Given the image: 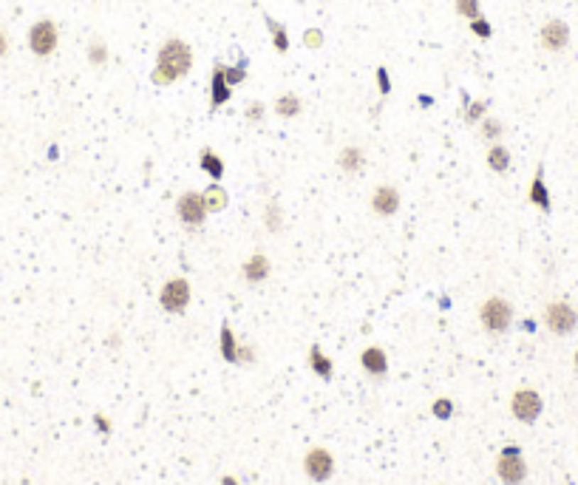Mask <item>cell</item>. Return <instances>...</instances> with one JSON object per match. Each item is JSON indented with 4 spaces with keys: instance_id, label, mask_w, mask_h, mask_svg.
I'll use <instances>...</instances> for the list:
<instances>
[{
    "instance_id": "cell-18",
    "label": "cell",
    "mask_w": 578,
    "mask_h": 485,
    "mask_svg": "<svg viewBox=\"0 0 578 485\" xmlns=\"http://www.w3.org/2000/svg\"><path fill=\"white\" fill-rule=\"evenodd\" d=\"M199 165H202V171H205L207 176H213L216 182L224 176V159H222L213 148H205V151L199 154Z\"/></svg>"
},
{
    "instance_id": "cell-16",
    "label": "cell",
    "mask_w": 578,
    "mask_h": 485,
    "mask_svg": "<svg viewBox=\"0 0 578 485\" xmlns=\"http://www.w3.org/2000/svg\"><path fill=\"white\" fill-rule=\"evenodd\" d=\"M363 165H366V154H363V148H357V145H346V148L337 154V168H340L343 174H349V176L360 174Z\"/></svg>"
},
{
    "instance_id": "cell-37",
    "label": "cell",
    "mask_w": 578,
    "mask_h": 485,
    "mask_svg": "<svg viewBox=\"0 0 578 485\" xmlns=\"http://www.w3.org/2000/svg\"><path fill=\"white\" fill-rule=\"evenodd\" d=\"M222 485H239V483H236L233 477H224V480H222Z\"/></svg>"
},
{
    "instance_id": "cell-19",
    "label": "cell",
    "mask_w": 578,
    "mask_h": 485,
    "mask_svg": "<svg viewBox=\"0 0 578 485\" xmlns=\"http://www.w3.org/2000/svg\"><path fill=\"white\" fill-rule=\"evenodd\" d=\"M485 159H488V168L496 171V174H505V171L511 168V151H508L505 145H499V142H491Z\"/></svg>"
},
{
    "instance_id": "cell-17",
    "label": "cell",
    "mask_w": 578,
    "mask_h": 485,
    "mask_svg": "<svg viewBox=\"0 0 578 485\" xmlns=\"http://www.w3.org/2000/svg\"><path fill=\"white\" fill-rule=\"evenodd\" d=\"M309 366H312V372L317 375V378H323V380H329L332 378V372H334V363H332V358L320 349V346H312L309 349Z\"/></svg>"
},
{
    "instance_id": "cell-24",
    "label": "cell",
    "mask_w": 578,
    "mask_h": 485,
    "mask_svg": "<svg viewBox=\"0 0 578 485\" xmlns=\"http://www.w3.org/2000/svg\"><path fill=\"white\" fill-rule=\"evenodd\" d=\"M502 134H505V125H502L499 119L485 117V119L479 122V137H482V139H488V142H499Z\"/></svg>"
},
{
    "instance_id": "cell-10",
    "label": "cell",
    "mask_w": 578,
    "mask_h": 485,
    "mask_svg": "<svg viewBox=\"0 0 578 485\" xmlns=\"http://www.w3.org/2000/svg\"><path fill=\"white\" fill-rule=\"evenodd\" d=\"M539 43H542L547 51H565L567 43H570V26H567L565 20H559V17L547 20V23L542 26V31H539Z\"/></svg>"
},
{
    "instance_id": "cell-38",
    "label": "cell",
    "mask_w": 578,
    "mask_h": 485,
    "mask_svg": "<svg viewBox=\"0 0 578 485\" xmlns=\"http://www.w3.org/2000/svg\"><path fill=\"white\" fill-rule=\"evenodd\" d=\"M573 361H576V369H578V352H576V358H573Z\"/></svg>"
},
{
    "instance_id": "cell-29",
    "label": "cell",
    "mask_w": 578,
    "mask_h": 485,
    "mask_svg": "<svg viewBox=\"0 0 578 485\" xmlns=\"http://www.w3.org/2000/svg\"><path fill=\"white\" fill-rule=\"evenodd\" d=\"M457 14L465 20H474L482 14V6H479V0H457Z\"/></svg>"
},
{
    "instance_id": "cell-4",
    "label": "cell",
    "mask_w": 578,
    "mask_h": 485,
    "mask_svg": "<svg viewBox=\"0 0 578 485\" xmlns=\"http://www.w3.org/2000/svg\"><path fill=\"white\" fill-rule=\"evenodd\" d=\"M496 477L505 485H522L528 480V463L519 446H505L496 457Z\"/></svg>"
},
{
    "instance_id": "cell-26",
    "label": "cell",
    "mask_w": 578,
    "mask_h": 485,
    "mask_svg": "<svg viewBox=\"0 0 578 485\" xmlns=\"http://www.w3.org/2000/svg\"><path fill=\"white\" fill-rule=\"evenodd\" d=\"M224 77H227L230 88L239 85V82H244V80H247V57H241L236 65H224Z\"/></svg>"
},
{
    "instance_id": "cell-22",
    "label": "cell",
    "mask_w": 578,
    "mask_h": 485,
    "mask_svg": "<svg viewBox=\"0 0 578 485\" xmlns=\"http://www.w3.org/2000/svg\"><path fill=\"white\" fill-rule=\"evenodd\" d=\"M300 108H303V102H300V97L298 94H281L278 100H276V114L281 117V119H292V117H298L300 114Z\"/></svg>"
},
{
    "instance_id": "cell-5",
    "label": "cell",
    "mask_w": 578,
    "mask_h": 485,
    "mask_svg": "<svg viewBox=\"0 0 578 485\" xmlns=\"http://www.w3.org/2000/svg\"><path fill=\"white\" fill-rule=\"evenodd\" d=\"M190 298H193V289H190V281L176 275L170 281H165V287L159 289V307L170 315H182L187 307H190Z\"/></svg>"
},
{
    "instance_id": "cell-33",
    "label": "cell",
    "mask_w": 578,
    "mask_h": 485,
    "mask_svg": "<svg viewBox=\"0 0 578 485\" xmlns=\"http://www.w3.org/2000/svg\"><path fill=\"white\" fill-rule=\"evenodd\" d=\"M264 114H267V108H264V102H250L247 105V111H244V119H250V122H261L264 119Z\"/></svg>"
},
{
    "instance_id": "cell-13",
    "label": "cell",
    "mask_w": 578,
    "mask_h": 485,
    "mask_svg": "<svg viewBox=\"0 0 578 485\" xmlns=\"http://www.w3.org/2000/svg\"><path fill=\"white\" fill-rule=\"evenodd\" d=\"M230 97H233V88H230V82H227V77H224V65L216 63V65H213V77H210V108H213V111L222 108Z\"/></svg>"
},
{
    "instance_id": "cell-20",
    "label": "cell",
    "mask_w": 578,
    "mask_h": 485,
    "mask_svg": "<svg viewBox=\"0 0 578 485\" xmlns=\"http://www.w3.org/2000/svg\"><path fill=\"white\" fill-rule=\"evenodd\" d=\"M202 196H205V202H207V210H210V213H222V210L230 205V196H227V191H224L219 182H213V185H210V188H207Z\"/></svg>"
},
{
    "instance_id": "cell-1",
    "label": "cell",
    "mask_w": 578,
    "mask_h": 485,
    "mask_svg": "<svg viewBox=\"0 0 578 485\" xmlns=\"http://www.w3.org/2000/svg\"><path fill=\"white\" fill-rule=\"evenodd\" d=\"M193 68V48L182 37H168L156 51V65L151 80L156 85H170L176 80H185Z\"/></svg>"
},
{
    "instance_id": "cell-3",
    "label": "cell",
    "mask_w": 578,
    "mask_h": 485,
    "mask_svg": "<svg viewBox=\"0 0 578 485\" xmlns=\"http://www.w3.org/2000/svg\"><path fill=\"white\" fill-rule=\"evenodd\" d=\"M176 216H179V222H182L187 230H199V228L207 222V216H210L205 196H202L199 191H185V193L176 199Z\"/></svg>"
},
{
    "instance_id": "cell-15",
    "label": "cell",
    "mask_w": 578,
    "mask_h": 485,
    "mask_svg": "<svg viewBox=\"0 0 578 485\" xmlns=\"http://www.w3.org/2000/svg\"><path fill=\"white\" fill-rule=\"evenodd\" d=\"M360 366H363L366 375H371V378H386V372H388V358H386V352H383L380 346H366L363 355H360Z\"/></svg>"
},
{
    "instance_id": "cell-25",
    "label": "cell",
    "mask_w": 578,
    "mask_h": 485,
    "mask_svg": "<svg viewBox=\"0 0 578 485\" xmlns=\"http://www.w3.org/2000/svg\"><path fill=\"white\" fill-rule=\"evenodd\" d=\"M264 225H267L270 233H281V228H284V210H281L278 205H267V210H264Z\"/></svg>"
},
{
    "instance_id": "cell-11",
    "label": "cell",
    "mask_w": 578,
    "mask_h": 485,
    "mask_svg": "<svg viewBox=\"0 0 578 485\" xmlns=\"http://www.w3.org/2000/svg\"><path fill=\"white\" fill-rule=\"evenodd\" d=\"M400 191L394 188V185H380V188H374V193H371V199H369V205H371V210L377 213V216H394L397 210H400Z\"/></svg>"
},
{
    "instance_id": "cell-21",
    "label": "cell",
    "mask_w": 578,
    "mask_h": 485,
    "mask_svg": "<svg viewBox=\"0 0 578 485\" xmlns=\"http://www.w3.org/2000/svg\"><path fill=\"white\" fill-rule=\"evenodd\" d=\"M219 349H222V358H224L227 363H236V361H239V341H236V335H233L230 324H224V326H222V335H219Z\"/></svg>"
},
{
    "instance_id": "cell-27",
    "label": "cell",
    "mask_w": 578,
    "mask_h": 485,
    "mask_svg": "<svg viewBox=\"0 0 578 485\" xmlns=\"http://www.w3.org/2000/svg\"><path fill=\"white\" fill-rule=\"evenodd\" d=\"M88 63H91V65H105V63H108V46H105L102 40H94V43L88 46Z\"/></svg>"
},
{
    "instance_id": "cell-28",
    "label": "cell",
    "mask_w": 578,
    "mask_h": 485,
    "mask_svg": "<svg viewBox=\"0 0 578 485\" xmlns=\"http://www.w3.org/2000/svg\"><path fill=\"white\" fill-rule=\"evenodd\" d=\"M462 105H465V122H482V119H485L488 102H482V100H479V102H471V100H468V102H462Z\"/></svg>"
},
{
    "instance_id": "cell-35",
    "label": "cell",
    "mask_w": 578,
    "mask_h": 485,
    "mask_svg": "<svg viewBox=\"0 0 578 485\" xmlns=\"http://www.w3.org/2000/svg\"><path fill=\"white\" fill-rule=\"evenodd\" d=\"M94 423H97V429H99L102 435H111V423H108L102 415H97V417H94Z\"/></svg>"
},
{
    "instance_id": "cell-30",
    "label": "cell",
    "mask_w": 578,
    "mask_h": 485,
    "mask_svg": "<svg viewBox=\"0 0 578 485\" xmlns=\"http://www.w3.org/2000/svg\"><path fill=\"white\" fill-rule=\"evenodd\" d=\"M468 23H471V31H474L479 40H491V37H494V28H491V23H488L482 14L474 17V20H468Z\"/></svg>"
},
{
    "instance_id": "cell-7",
    "label": "cell",
    "mask_w": 578,
    "mask_h": 485,
    "mask_svg": "<svg viewBox=\"0 0 578 485\" xmlns=\"http://www.w3.org/2000/svg\"><path fill=\"white\" fill-rule=\"evenodd\" d=\"M545 326L553 335H570L578 326V312L573 304L567 301H550L545 307Z\"/></svg>"
},
{
    "instance_id": "cell-6",
    "label": "cell",
    "mask_w": 578,
    "mask_h": 485,
    "mask_svg": "<svg viewBox=\"0 0 578 485\" xmlns=\"http://www.w3.org/2000/svg\"><path fill=\"white\" fill-rule=\"evenodd\" d=\"M60 46V28L54 20L43 17L28 28V48L34 57H51Z\"/></svg>"
},
{
    "instance_id": "cell-36",
    "label": "cell",
    "mask_w": 578,
    "mask_h": 485,
    "mask_svg": "<svg viewBox=\"0 0 578 485\" xmlns=\"http://www.w3.org/2000/svg\"><path fill=\"white\" fill-rule=\"evenodd\" d=\"M9 54V37H6V31L0 28V57H6Z\"/></svg>"
},
{
    "instance_id": "cell-31",
    "label": "cell",
    "mask_w": 578,
    "mask_h": 485,
    "mask_svg": "<svg viewBox=\"0 0 578 485\" xmlns=\"http://www.w3.org/2000/svg\"><path fill=\"white\" fill-rule=\"evenodd\" d=\"M431 412H434V417H440V420H448V417L454 415V403H451L448 398H437V400L431 403Z\"/></svg>"
},
{
    "instance_id": "cell-32",
    "label": "cell",
    "mask_w": 578,
    "mask_h": 485,
    "mask_svg": "<svg viewBox=\"0 0 578 485\" xmlns=\"http://www.w3.org/2000/svg\"><path fill=\"white\" fill-rule=\"evenodd\" d=\"M303 46L306 48H320L323 46V31L320 28H306L303 31Z\"/></svg>"
},
{
    "instance_id": "cell-14",
    "label": "cell",
    "mask_w": 578,
    "mask_h": 485,
    "mask_svg": "<svg viewBox=\"0 0 578 485\" xmlns=\"http://www.w3.org/2000/svg\"><path fill=\"white\" fill-rule=\"evenodd\" d=\"M528 202L536 205L539 210L550 213L553 210V199H550V191L545 185V165L536 168V176H533V185H530V193H528Z\"/></svg>"
},
{
    "instance_id": "cell-12",
    "label": "cell",
    "mask_w": 578,
    "mask_h": 485,
    "mask_svg": "<svg viewBox=\"0 0 578 485\" xmlns=\"http://www.w3.org/2000/svg\"><path fill=\"white\" fill-rule=\"evenodd\" d=\"M270 272H273V264H270V258H267L261 250H256V252L244 261V267H241V275L247 278V284H261V281L270 278Z\"/></svg>"
},
{
    "instance_id": "cell-2",
    "label": "cell",
    "mask_w": 578,
    "mask_h": 485,
    "mask_svg": "<svg viewBox=\"0 0 578 485\" xmlns=\"http://www.w3.org/2000/svg\"><path fill=\"white\" fill-rule=\"evenodd\" d=\"M479 324H482V329L491 332V335L508 332L511 324H513V307H511V301L502 298V295L485 298V304L479 307Z\"/></svg>"
},
{
    "instance_id": "cell-9",
    "label": "cell",
    "mask_w": 578,
    "mask_h": 485,
    "mask_svg": "<svg viewBox=\"0 0 578 485\" xmlns=\"http://www.w3.org/2000/svg\"><path fill=\"white\" fill-rule=\"evenodd\" d=\"M303 471H306V477H309L312 483H326V480H332V474H334V457H332V452L323 449V446L309 449L306 457H303Z\"/></svg>"
},
{
    "instance_id": "cell-23",
    "label": "cell",
    "mask_w": 578,
    "mask_h": 485,
    "mask_svg": "<svg viewBox=\"0 0 578 485\" xmlns=\"http://www.w3.org/2000/svg\"><path fill=\"white\" fill-rule=\"evenodd\" d=\"M264 20H267V28H270V34H273V46H276V51H278V54H287L289 51L287 26L278 23V20H273V17H264Z\"/></svg>"
},
{
    "instance_id": "cell-34",
    "label": "cell",
    "mask_w": 578,
    "mask_h": 485,
    "mask_svg": "<svg viewBox=\"0 0 578 485\" xmlns=\"http://www.w3.org/2000/svg\"><path fill=\"white\" fill-rule=\"evenodd\" d=\"M377 88H380V94L386 97V94H391V80H388V71L380 65L377 68Z\"/></svg>"
},
{
    "instance_id": "cell-8",
    "label": "cell",
    "mask_w": 578,
    "mask_h": 485,
    "mask_svg": "<svg viewBox=\"0 0 578 485\" xmlns=\"http://www.w3.org/2000/svg\"><path fill=\"white\" fill-rule=\"evenodd\" d=\"M545 403H542V395L536 389H516L513 398H511V412L519 423H536L539 415H542Z\"/></svg>"
}]
</instances>
